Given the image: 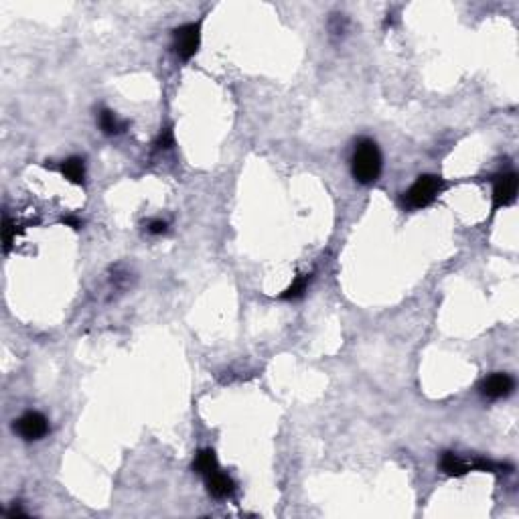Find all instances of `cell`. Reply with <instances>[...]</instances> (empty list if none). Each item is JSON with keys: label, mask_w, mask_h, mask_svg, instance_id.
Wrapping results in <instances>:
<instances>
[{"label": "cell", "mask_w": 519, "mask_h": 519, "mask_svg": "<svg viewBox=\"0 0 519 519\" xmlns=\"http://www.w3.org/2000/svg\"><path fill=\"white\" fill-rule=\"evenodd\" d=\"M384 169L381 150L372 138H359L351 157V174L361 185H374Z\"/></svg>", "instance_id": "1"}, {"label": "cell", "mask_w": 519, "mask_h": 519, "mask_svg": "<svg viewBox=\"0 0 519 519\" xmlns=\"http://www.w3.org/2000/svg\"><path fill=\"white\" fill-rule=\"evenodd\" d=\"M445 179L438 174H420L418 179L412 183V187L408 189L402 197L406 209L410 211H418L436 201V197L442 193L445 189Z\"/></svg>", "instance_id": "2"}, {"label": "cell", "mask_w": 519, "mask_h": 519, "mask_svg": "<svg viewBox=\"0 0 519 519\" xmlns=\"http://www.w3.org/2000/svg\"><path fill=\"white\" fill-rule=\"evenodd\" d=\"M507 469L501 462H491L487 459H462L457 452H442L440 457V471L448 476H462L471 471L481 473H499Z\"/></svg>", "instance_id": "3"}, {"label": "cell", "mask_w": 519, "mask_h": 519, "mask_svg": "<svg viewBox=\"0 0 519 519\" xmlns=\"http://www.w3.org/2000/svg\"><path fill=\"white\" fill-rule=\"evenodd\" d=\"M199 47H201V21L181 25L173 30V49L177 57L189 61L197 55Z\"/></svg>", "instance_id": "4"}, {"label": "cell", "mask_w": 519, "mask_h": 519, "mask_svg": "<svg viewBox=\"0 0 519 519\" xmlns=\"http://www.w3.org/2000/svg\"><path fill=\"white\" fill-rule=\"evenodd\" d=\"M493 183V213L515 201L519 179L515 171H503L491 177Z\"/></svg>", "instance_id": "5"}, {"label": "cell", "mask_w": 519, "mask_h": 519, "mask_svg": "<svg viewBox=\"0 0 519 519\" xmlns=\"http://www.w3.org/2000/svg\"><path fill=\"white\" fill-rule=\"evenodd\" d=\"M15 432L27 442L41 440L49 434V420L45 418L41 412L30 410V412H25L18 420H15Z\"/></svg>", "instance_id": "6"}, {"label": "cell", "mask_w": 519, "mask_h": 519, "mask_svg": "<svg viewBox=\"0 0 519 519\" xmlns=\"http://www.w3.org/2000/svg\"><path fill=\"white\" fill-rule=\"evenodd\" d=\"M481 394L487 400H501L513 394L515 389V379L509 374H493L481 381Z\"/></svg>", "instance_id": "7"}, {"label": "cell", "mask_w": 519, "mask_h": 519, "mask_svg": "<svg viewBox=\"0 0 519 519\" xmlns=\"http://www.w3.org/2000/svg\"><path fill=\"white\" fill-rule=\"evenodd\" d=\"M205 485H207V493L216 499H225V497H231L235 493L233 479L219 469L205 476Z\"/></svg>", "instance_id": "8"}, {"label": "cell", "mask_w": 519, "mask_h": 519, "mask_svg": "<svg viewBox=\"0 0 519 519\" xmlns=\"http://www.w3.org/2000/svg\"><path fill=\"white\" fill-rule=\"evenodd\" d=\"M61 174L73 183V185H84L86 183V162L82 157H69L59 164Z\"/></svg>", "instance_id": "9"}, {"label": "cell", "mask_w": 519, "mask_h": 519, "mask_svg": "<svg viewBox=\"0 0 519 519\" xmlns=\"http://www.w3.org/2000/svg\"><path fill=\"white\" fill-rule=\"evenodd\" d=\"M98 124H100V130L106 136H118V134L126 132V128H128V122L126 120H120L112 110H106V108L100 110Z\"/></svg>", "instance_id": "10"}, {"label": "cell", "mask_w": 519, "mask_h": 519, "mask_svg": "<svg viewBox=\"0 0 519 519\" xmlns=\"http://www.w3.org/2000/svg\"><path fill=\"white\" fill-rule=\"evenodd\" d=\"M219 469V462H217V454L216 450H211V448H203L197 452V457H195V461H193V471L197 473V475H201L203 479L209 475V473H213Z\"/></svg>", "instance_id": "11"}, {"label": "cell", "mask_w": 519, "mask_h": 519, "mask_svg": "<svg viewBox=\"0 0 519 519\" xmlns=\"http://www.w3.org/2000/svg\"><path fill=\"white\" fill-rule=\"evenodd\" d=\"M308 282H311V274L296 276L294 282L280 294V298H282V301H298V298H303L304 292L308 289Z\"/></svg>", "instance_id": "12"}, {"label": "cell", "mask_w": 519, "mask_h": 519, "mask_svg": "<svg viewBox=\"0 0 519 519\" xmlns=\"http://www.w3.org/2000/svg\"><path fill=\"white\" fill-rule=\"evenodd\" d=\"M21 231L16 230V223L11 219L9 216H4V228H2V240H4V254H9L11 252V247L15 244L16 235H18Z\"/></svg>", "instance_id": "13"}, {"label": "cell", "mask_w": 519, "mask_h": 519, "mask_svg": "<svg viewBox=\"0 0 519 519\" xmlns=\"http://www.w3.org/2000/svg\"><path fill=\"white\" fill-rule=\"evenodd\" d=\"M174 146V132H173V126H169V128H162L159 132V136L155 138V143H152V150H169V148H173Z\"/></svg>", "instance_id": "14"}, {"label": "cell", "mask_w": 519, "mask_h": 519, "mask_svg": "<svg viewBox=\"0 0 519 519\" xmlns=\"http://www.w3.org/2000/svg\"><path fill=\"white\" fill-rule=\"evenodd\" d=\"M167 230H169V223L164 219L148 221V233H152V235H162V233H167Z\"/></svg>", "instance_id": "15"}, {"label": "cell", "mask_w": 519, "mask_h": 519, "mask_svg": "<svg viewBox=\"0 0 519 519\" xmlns=\"http://www.w3.org/2000/svg\"><path fill=\"white\" fill-rule=\"evenodd\" d=\"M63 223H65V225H69V228H73V230H79L84 221H82L79 217H75V216H65V217H63Z\"/></svg>", "instance_id": "16"}]
</instances>
